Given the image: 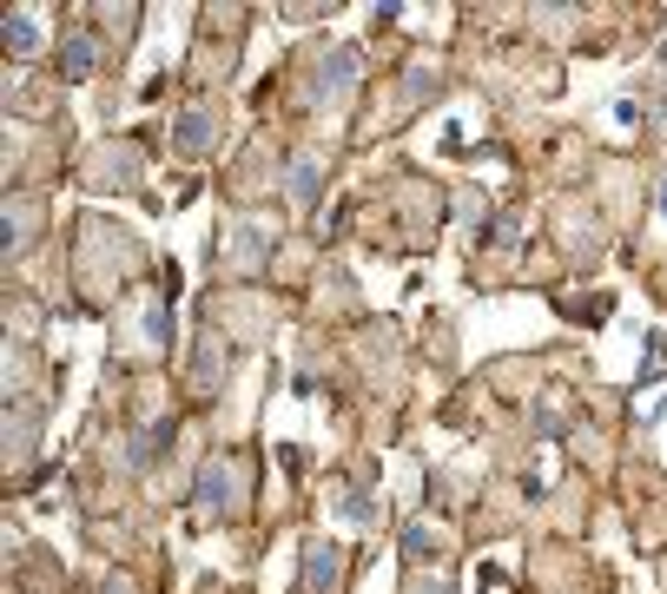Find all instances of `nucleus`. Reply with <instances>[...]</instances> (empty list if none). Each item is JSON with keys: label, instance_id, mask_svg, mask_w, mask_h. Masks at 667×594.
<instances>
[{"label": "nucleus", "instance_id": "f257e3e1", "mask_svg": "<svg viewBox=\"0 0 667 594\" xmlns=\"http://www.w3.org/2000/svg\"><path fill=\"white\" fill-rule=\"evenodd\" d=\"M245 489H251V476H245L238 456H205L198 476H192V496H198V509H212V516H232V509L245 503Z\"/></svg>", "mask_w": 667, "mask_h": 594}, {"label": "nucleus", "instance_id": "f03ea898", "mask_svg": "<svg viewBox=\"0 0 667 594\" xmlns=\"http://www.w3.org/2000/svg\"><path fill=\"white\" fill-rule=\"evenodd\" d=\"M265 258H271V225H265V218H238V225L225 231V264L245 271V278H258Z\"/></svg>", "mask_w": 667, "mask_h": 594}, {"label": "nucleus", "instance_id": "7ed1b4c3", "mask_svg": "<svg viewBox=\"0 0 667 594\" xmlns=\"http://www.w3.org/2000/svg\"><path fill=\"white\" fill-rule=\"evenodd\" d=\"M357 66H364V53H357V46H331V53H324V66H318L311 99H318V106H337V99L357 86Z\"/></svg>", "mask_w": 667, "mask_h": 594}, {"label": "nucleus", "instance_id": "20e7f679", "mask_svg": "<svg viewBox=\"0 0 667 594\" xmlns=\"http://www.w3.org/2000/svg\"><path fill=\"white\" fill-rule=\"evenodd\" d=\"M225 370H232V344H225L218 331H198V337H192V390L212 397V390L225 384Z\"/></svg>", "mask_w": 667, "mask_h": 594}, {"label": "nucleus", "instance_id": "39448f33", "mask_svg": "<svg viewBox=\"0 0 667 594\" xmlns=\"http://www.w3.org/2000/svg\"><path fill=\"white\" fill-rule=\"evenodd\" d=\"M337 588V542H304V594Z\"/></svg>", "mask_w": 667, "mask_h": 594}, {"label": "nucleus", "instance_id": "423d86ee", "mask_svg": "<svg viewBox=\"0 0 667 594\" xmlns=\"http://www.w3.org/2000/svg\"><path fill=\"white\" fill-rule=\"evenodd\" d=\"M93 66H99V40H93V33H73V40L60 46V73H66V79H86Z\"/></svg>", "mask_w": 667, "mask_h": 594}, {"label": "nucleus", "instance_id": "0eeeda50", "mask_svg": "<svg viewBox=\"0 0 667 594\" xmlns=\"http://www.w3.org/2000/svg\"><path fill=\"white\" fill-rule=\"evenodd\" d=\"M212 139H218L212 112H185V119L172 126V145H179V152H212Z\"/></svg>", "mask_w": 667, "mask_h": 594}, {"label": "nucleus", "instance_id": "6e6552de", "mask_svg": "<svg viewBox=\"0 0 667 594\" xmlns=\"http://www.w3.org/2000/svg\"><path fill=\"white\" fill-rule=\"evenodd\" d=\"M284 192H291V205H298V212H311V205H318V192H324V172H318L311 159H298V165L284 172Z\"/></svg>", "mask_w": 667, "mask_h": 594}, {"label": "nucleus", "instance_id": "1a4fd4ad", "mask_svg": "<svg viewBox=\"0 0 667 594\" xmlns=\"http://www.w3.org/2000/svg\"><path fill=\"white\" fill-rule=\"evenodd\" d=\"M165 443H172V417H159L146 436H132V443H126V469H146V463H152Z\"/></svg>", "mask_w": 667, "mask_h": 594}, {"label": "nucleus", "instance_id": "9d476101", "mask_svg": "<svg viewBox=\"0 0 667 594\" xmlns=\"http://www.w3.org/2000/svg\"><path fill=\"white\" fill-rule=\"evenodd\" d=\"M26 225H40V205H26V198H7V238H0V245H7V258L26 245Z\"/></svg>", "mask_w": 667, "mask_h": 594}, {"label": "nucleus", "instance_id": "9b49d317", "mask_svg": "<svg viewBox=\"0 0 667 594\" xmlns=\"http://www.w3.org/2000/svg\"><path fill=\"white\" fill-rule=\"evenodd\" d=\"M337 516H351L357 529H370V522H377V503H370L364 489H351V483H344V489H337Z\"/></svg>", "mask_w": 667, "mask_h": 594}, {"label": "nucleus", "instance_id": "f8f14e48", "mask_svg": "<svg viewBox=\"0 0 667 594\" xmlns=\"http://www.w3.org/2000/svg\"><path fill=\"white\" fill-rule=\"evenodd\" d=\"M33 40H40V26H33L26 13H7V53H13V60H26V53H33Z\"/></svg>", "mask_w": 667, "mask_h": 594}, {"label": "nucleus", "instance_id": "ddd939ff", "mask_svg": "<svg viewBox=\"0 0 667 594\" xmlns=\"http://www.w3.org/2000/svg\"><path fill=\"white\" fill-rule=\"evenodd\" d=\"M437 549H443V542H437V529H430V522H410V529H404V555H417V562H430Z\"/></svg>", "mask_w": 667, "mask_h": 594}, {"label": "nucleus", "instance_id": "4468645a", "mask_svg": "<svg viewBox=\"0 0 667 594\" xmlns=\"http://www.w3.org/2000/svg\"><path fill=\"white\" fill-rule=\"evenodd\" d=\"M410 594H456V588H450V582H417Z\"/></svg>", "mask_w": 667, "mask_h": 594}, {"label": "nucleus", "instance_id": "2eb2a0df", "mask_svg": "<svg viewBox=\"0 0 667 594\" xmlns=\"http://www.w3.org/2000/svg\"><path fill=\"white\" fill-rule=\"evenodd\" d=\"M99 594H132V588H126V582H119V575H112V582H106V588H99Z\"/></svg>", "mask_w": 667, "mask_h": 594}, {"label": "nucleus", "instance_id": "dca6fc26", "mask_svg": "<svg viewBox=\"0 0 667 594\" xmlns=\"http://www.w3.org/2000/svg\"><path fill=\"white\" fill-rule=\"evenodd\" d=\"M661 218H667V179H661Z\"/></svg>", "mask_w": 667, "mask_h": 594}]
</instances>
